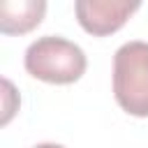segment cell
<instances>
[{"instance_id": "cell-3", "label": "cell", "mask_w": 148, "mask_h": 148, "mask_svg": "<svg viewBox=\"0 0 148 148\" xmlns=\"http://www.w3.org/2000/svg\"><path fill=\"white\" fill-rule=\"evenodd\" d=\"M143 0H74L79 25L92 37L118 32Z\"/></svg>"}, {"instance_id": "cell-2", "label": "cell", "mask_w": 148, "mask_h": 148, "mask_svg": "<svg viewBox=\"0 0 148 148\" xmlns=\"http://www.w3.org/2000/svg\"><path fill=\"white\" fill-rule=\"evenodd\" d=\"M113 97L130 116H148V42H127L116 51Z\"/></svg>"}, {"instance_id": "cell-5", "label": "cell", "mask_w": 148, "mask_h": 148, "mask_svg": "<svg viewBox=\"0 0 148 148\" xmlns=\"http://www.w3.org/2000/svg\"><path fill=\"white\" fill-rule=\"evenodd\" d=\"M32 148H65V146H60V143H37Z\"/></svg>"}, {"instance_id": "cell-1", "label": "cell", "mask_w": 148, "mask_h": 148, "mask_svg": "<svg viewBox=\"0 0 148 148\" xmlns=\"http://www.w3.org/2000/svg\"><path fill=\"white\" fill-rule=\"evenodd\" d=\"M23 65L30 76L46 83L65 86L83 76L88 60L79 44L58 35H46V37L35 39L25 49Z\"/></svg>"}, {"instance_id": "cell-4", "label": "cell", "mask_w": 148, "mask_h": 148, "mask_svg": "<svg viewBox=\"0 0 148 148\" xmlns=\"http://www.w3.org/2000/svg\"><path fill=\"white\" fill-rule=\"evenodd\" d=\"M46 14V0H0V32L25 35L35 30Z\"/></svg>"}]
</instances>
